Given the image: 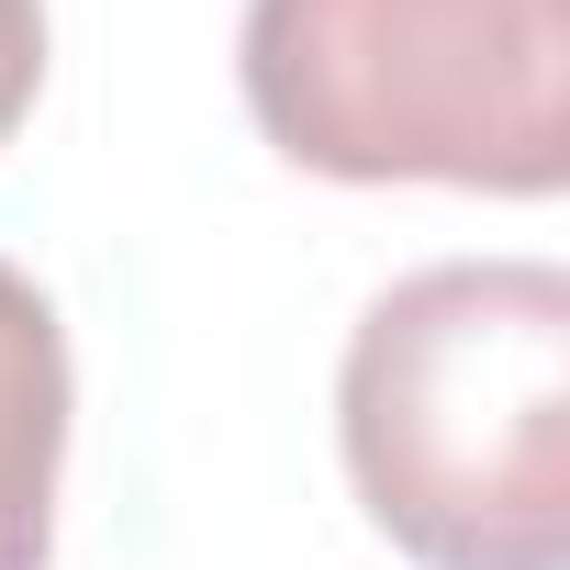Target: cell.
<instances>
[{
	"label": "cell",
	"instance_id": "cell-3",
	"mask_svg": "<svg viewBox=\"0 0 570 570\" xmlns=\"http://www.w3.org/2000/svg\"><path fill=\"white\" fill-rule=\"evenodd\" d=\"M68 470V336L57 303L0 257V570H46Z\"/></svg>",
	"mask_w": 570,
	"mask_h": 570
},
{
	"label": "cell",
	"instance_id": "cell-2",
	"mask_svg": "<svg viewBox=\"0 0 570 570\" xmlns=\"http://www.w3.org/2000/svg\"><path fill=\"white\" fill-rule=\"evenodd\" d=\"M235 79L314 179L503 202L570 179V0H246Z\"/></svg>",
	"mask_w": 570,
	"mask_h": 570
},
{
	"label": "cell",
	"instance_id": "cell-1",
	"mask_svg": "<svg viewBox=\"0 0 570 570\" xmlns=\"http://www.w3.org/2000/svg\"><path fill=\"white\" fill-rule=\"evenodd\" d=\"M336 436L370 525L425 570H570V279L448 257L358 314Z\"/></svg>",
	"mask_w": 570,
	"mask_h": 570
},
{
	"label": "cell",
	"instance_id": "cell-4",
	"mask_svg": "<svg viewBox=\"0 0 570 570\" xmlns=\"http://www.w3.org/2000/svg\"><path fill=\"white\" fill-rule=\"evenodd\" d=\"M46 90V0H0V135Z\"/></svg>",
	"mask_w": 570,
	"mask_h": 570
}]
</instances>
